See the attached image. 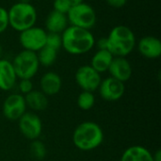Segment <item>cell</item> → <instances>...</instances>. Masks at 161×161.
Returning <instances> with one entry per match:
<instances>
[{"instance_id": "10", "label": "cell", "mask_w": 161, "mask_h": 161, "mask_svg": "<svg viewBox=\"0 0 161 161\" xmlns=\"http://www.w3.org/2000/svg\"><path fill=\"white\" fill-rule=\"evenodd\" d=\"M4 116L9 121H18L26 111V105L24 95L21 93L8 94L2 106Z\"/></svg>"}, {"instance_id": "13", "label": "cell", "mask_w": 161, "mask_h": 161, "mask_svg": "<svg viewBox=\"0 0 161 161\" xmlns=\"http://www.w3.org/2000/svg\"><path fill=\"white\" fill-rule=\"evenodd\" d=\"M138 51L145 58L156 59L161 56V41L155 36H144L138 42Z\"/></svg>"}, {"instance_id": "4", "label": "cell", "mask_w": 161, "mask_h": 161, "mask_svg": "<svg viewBox=\"0 0 161 161\" xmlns=\"http://www.w3.org/2000/svg\"><path fill=\"white\" fill-rule=\"evenodd\" d=\"M8 25L17 32H22L36 25L37 10L31 3L16 2L8 10Z\"/></svg>"}, {"instance_id": "18", "label": "cell", "mask_w": 161, "mask_h": 161, "mask_svg": "<svg viewBox=\"0 0 161 161\" xmlns=\"http://www.w3.org/2000/svg\"><path fill=\"white\" fill-rule=\"evenodd\" d=\"M26 108L33 111H43L48 107V97L41 91L33 90L29 93L24 95Z\"/></svg>"}, {"instance_id": "19", "label": "cell", "mask_w": 161, "mask_h": 161, "mask_svg": "<svg viewBox=\"0 0 161 161\" xmlns=\"http://www.w3.org/2000/svg\"><path fill=\"white\" fill-rule=\"evenodd\" d=\"M113 58L108 50H97L92 57L90 65L99 74H103L108 72Z\"/></svg>"}, {"instance_id": "12", "label": "cell", "mask_w": 161, "mask_h": 161, "mask_svg": "<svg viewBox=\"0 0 161 161\" xmlns=\"http://www.w3.org/2000/svg\"><path fill=\"white\" fill-rule=\"evenodd\" d=\"M108 72L110 75L109 76L125 83L131 78L133 69L131 63L126 58L114 57Z\"/></svg>"}, {"instance_id": "5", "label": "cell", "mask_w": 161, "mask_h": 161, "mask_svg": "<svg viewBox=\"0 0 161 161\" xmlns=\"http://www.w3.org/2000/svg\"><path fill=\"white\" fill-rule=\"evenodd\" d=\"M11 63L19 79H32L41 66L37 53L24 49L14 57Z\"/></svg>"}, {"instance_id": "28", "label": "cell", "mask_w": 161, "mask_h": 161, "mask_svg": "<svg viewBox=\"0 0 161 161\" xmlns=\"http://www.w3.org/2000/svg\"><path fill=\"white\" fill-rule=\"evenodd\" d=\"M97 47V50H108V41L107 37L101 38L98 41H95V45Z\"/></svg>"}, {"instance_id": "1", "label": "cell", "mask_w": 161, "mask_h": 161, "mask_svg": "<svg viewBox=\"0 0 161 161\" xmlns=\"http://www.w3.org/2000/svg\"><path fill=\"white\" fill-rule=\"evenodd\" d=\"M61 47L74 56L89 53L95 45V38L91 30L70 25L61 33Z\"/></svg>"}, {"instance_id": "14", "label": "cell", "mask_w": 161, "mask_h": 161, "mask_svg": "<svg viewBox=\"0 0 161 161\" xmlns=\"http://www.w3.org/2000/svg\"><path fill=\"white\" fill-rule=\"evenodd\" d=\"M41 92L47 97L58 94L62 88V80L58 74L55 72H46L40 79Z\"/></svg>"}, {"instance_id": "3", "label": "cell", "mask_w": 161, "mask_h": 161, "mask_svg": "<svg viewBox=\"0 0 161 161\" xmlns=\"http://www.w3.org/2000/svg\"><path fill=\"white\" fill-rule=\"evenodd\" d=\"M108 50L113 57L126 58L136 46V36L133 30L124 25L114 26L107 36Z\"/></svg>"}, {"instance_id": "25", "label": "cell", "mask_w": 161, "mask_h": 161, "mask_svg": "<svg viewBox=\"0 0 161 161\" xmlns=\"http://www.w3.org/2000/svg\"><path fill=\"white\" fill-rule=\"evenodd\" d=\"M18 90L22 95H25L34 90L33 82L31 79H19Z\"/></svg>"}, {"instance_id": "17", "label": "cell", "mask_w": 161, "mask_h": 161, "mask_svg": "<svg viewBox=\"0 0 161 161\" xmlns=\"http://www.w3.org/2000/svg\"><path fill=\"white\" fill-rule=\"evenodd\" d=\"M120 161H154L153 154L142 145H132L125 149Z\"/></svg>"}, {"instance_id": "9", "label": "cell", "mask_w": 161, "mask_h": 161, "mask_svg": "<svg viewBox=\"0 0 161 161\" xmlns=\"http://www.w3.org/2000/svg\"><path fill=\"white\" fill-rule=\"evenodd\" d=\"M18 126L22 135L29 140H38L42 132V123L35 112L25 111L18 120Z\"/></svg>"}, {"instance_id": "15", "label": "cell", "mask_w": 161, "mask_h": 161, "mask_svg": "<svg viewBox=\"0 0 161 161\" xmlns=\"http://www.w3.org/2000/svg\"><path fill=\"white\" fill-rule=\"evenodd\" d=\"M17 75L10 60L7 58L0 59V90L8 92L14 88L17 83Z\"/></svg>"}, {"instance_id": "6", "label": "cell", "mask_w": 161, "mask_h": 161, "mask_svg": "<svg viewBox=\"0 0 161 161\" xmlns=\"http://www.w3.org/2000/svg\"><path fill=\"white\" fill-rule=\"evenodd\" d=\"M70 25L91 30L96 24V12L90 4L82 2L73 5L66 14Z\"/></svg>"}, {"instance_id": "2", "label": "cell", "mask_w": 161, "mask_h": 161, "mask_svg": "<svg viewBox=\"0 0 161 161\" xmlns=\"http://www.w3.org/2000/svg\"><path fill=\"white\" fill-rule=\"evenodd\" d=\"M104 142L102 127L92 121L79 124L73 133L74 145L80 151H92L98 148Z\"/></svg>"}, {"instance_id": "26", "label": "cell", "mask_w": 161, "mask_h": 161, "mask_svg": "<svg viewBox=\"0 0 161 161\" xmlns=\"http://www.w3.org/2000/svg\"><path fill=\"white\" fill-rule=\"evenodd\" d=\"M8 9L0 7V34L5 32L8 27Z\"/></svg>"}, {"instance_id": "8", "label": "cell", "mask_w": 161, "mask_h": 161, "mask_svg": "<svg viewBox=\"0 0 161 161\" xmlns=\"http://www.w3.org/2000/svg\"><path fill=\"white\" fill-rule=\"evenodd\" d=\"M75 80L82 91L93 92L98 90L102 78L101 74L96 72L91 65H82L76 70Z\"/></svg>"}, {"instance_id": "30", "label": "cell", "mask_w": 161, "mask_h": 161, "mask_svg": "<svg viewBox=\"0 0 161 161\" xmlns=\"http://www.w3.org/2000/svg\"><path fill=\"white\" fill-rule=\"evenodd\" d=\"M71 2L72 5H76V4H79V3H82L84 2V0H69Z\"/></svg>"}, {"instance_id": "29", "label": "cell", "mask_w": 161, "mask_h": 161, "mask_svg": "<svg viewBox=\"0 0 161 161\" xmlns=\"http://www.w3.org/2000/svg\"><path fill=\"white\" fill-rule=\"evenodd\" d=\"M153 160L161 161V150H157L155 154H153Z\"/></svg>"}, {"instance_id": "23", "label": "cell", "mask_w": 161, "mask_h": 161, "mask_svg": "<svg viewBox=\"0 0 161 161\" xmlns=\"http://www.w3.org/2000/svg\"><path fill=\"white\" fill-rule=\"evenodd\" d=\"M46 46H49L57 51H58L61 48L62 45V40H61V34L58 33H48L47 32V38H46Z\"/></svg>"}, {"instance_id": "20", "label": "cell", "mask_w": 161, "mask_h": 161, "mask_svg": "<svg viewBox=\"0 0 161 161\" xmlns=\"http://www.w3.org/2000/svg\"><path fill=\"white\" fill-rule=\"evenodd\" d=\"M37 57H38L40 65L43 67H50L57 60L58 51L45 45L40 51L37 52Z\"/></svg>"}, {"instance_id": "11", "label": "cell", "mask_w": 161, "mask_h": 161, "mask_svg": "<svg viewBox=\"0 0 161 161\" xmlns=\"http://www.w3.org/2000/svg\"><path fill=\"white\" fill-rule=\"evenodd\" d=\"M98 92L100 96L108 102H115L120 100L125 92V83L108 76L103 79L99 85Z\"/></svg>"}, {"instance_id": "32", "label": "cell", "mask_w": 161, "mask_h": 161, "mask_svg": "<svg viewBox=\"0 0 161 161\" xmlns=\"http://www.w3.org/2000/svg\"><path fill=\"white\" fill-rule=\"evenodd\" d=\"M31 0H17V2H23V3H30Z\"/></svg>"}, {"instance_id": "16", "label": "cell", "mask_w": 161, "mask_h": 161, "mask_svg": "<svg viewBox=\"0 0 161 161\" xmlns=\"http://www.w3.org/2000/svg\"><path fill=\"white\" fill-rule=\"evenodd\" d=\"M69 25L66 14L52 10L45 20V30L48 33L61 34Z\"/></svg>"}, {"instance_id": "21", "label": "cell", "mask_w": 161, "mask_h": 161, "mask_svg": "<svg viewBox=\"0 0 161 161\" xmlns=\"http://www.w3.org/2000/svg\"><path fill=\"white\" fill-rule=\"evenodd\" d=\"M95 105V96L93 92L82 91L77 97V106L82 110H90Z\"/></svg>"}, {"instance_id": "7", "label": "cell", "mask_w": 161, "mask_h": 161, "mask_svg": "<svg viewBox=\"0 0 161 161\" xmlns=\"http://www.w3.org/2000/svg\"><path fill=\"white\" fill-rule=\"evenodd\" d=\"M47 32L40 26H32L19 34V42L24 50L37 53L46 44Z\"/></svg>"}, {"instance_id": "22", "label": "cell", "mask_w": 161, "mask_h": 161, "mask_svg": "<svg viewBox=\"0 0 161 161\" xmlns=\"http://www.w3.org/2000/svg\"><path fill=\"white\" fill-rule=\"evenodd\" d=\"M29 153L31 157L37 160H42L46 157V147L45 144L40 141V140H34L31 141L30 146H29Z\"/></svg>"}, {"instance_id": "31", "label": "cell", "mask_w": 161, "mask_h": 161, "mask_svg": "<svg viewBox=\"0 0 161 161\" xmlns=\"http://www.w3.org/2000/svg\"><path fill=\"white\" fill-rule=\"evenodd\" d=\"M3 54H4V49H3L2 44L0 43V59L3 58Z\"/></svg>"}, {"instance_id": "24", "label": "cell", "mask_w": 161, "mask_h": 161, "mask_svg": "<svg viewBox=\"0 0 161 161\" xmlns=\"http://www.w3.org/2000/svg\"><path fill=\"white\" fill-rule=\"evenodd\" d=\"M73 5L69 0H54L53 2V10L67 14Z\"/></svg>"}, {"instance_id": "27", "label": "cell", "mask_w": 161, "mask_h": 161, "mask_svg": "<svg viewBox=\"0 0 161 161\" xmlns=\"http://www.w3.org/2000/svg\"><path fill=\"white\" fill-rule=\"evenodd\" d=\"M105 1L109 7L113 8H122L126 5L128 0H105Z\"/></svg>"}]
</instances>
